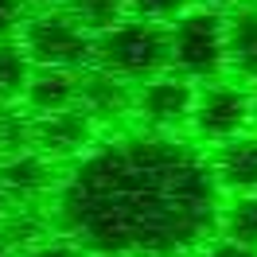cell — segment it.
I'll return each mask as SVG.
<instances>
[{
    "instance_id": "6da1fadb",
    "label": "cell",
    "mask_w": 257,
    "mask_h": 257,
    "mask_svg": "<svg viewBox=\"0 0 257 257\" xmlns=\"http://www.w3.org/2000/svg\"><path fill=\"white\" fill-rule=\"evenodd\" d=\"M222 199L191 133L128 128L63 164L47 214L90 257H195L218 234Z\"/></svg>"
},
{
    "instance_id": "7a4b0ae2",
    "label": "cell",
    "mask_w": 257,
    "mask_h": 257,
    "mask_svg": "<svg viewBox=\"0 0 257 257\" xmlns=\"http://www.w3.org/2000/svg\"><path fill=\"white\" fill-rule=\"evenodd\" d=\"M94 66L121 82H148L172 70V32L164 24L125 16L94 35Z\"/></svg>"
},
{
    "instance_id": "3957f363",
    "label": "cell",
    "mask_w": 257,
    "mask_h": 257,
    "mask_svg": "<svg viewBox=\"0 0 257 257\" xmlns=\"http://www.w3.org/2000/svg\"><path fill=\"white\" fill-rule=\"evenodd\" d=\"M20 43L35 66H51V70L94 66V32L82 28L66 8H32L20 32Z\"/></svg>"
},
{
    "instance_id": "277c9868",
    "label": "cell",
    "mask_w": 257,
    "mask_h": 257,
    "mask_svg": "<svg viewBox=\"0 0 257 257\" xmlns=\"http://www.w3.org/2000/svg\"><path fill=\"white\" fill-rule=\"evenodd\" d=\"M172 32V70L191 82L226 74V12L195 4L168 28Z\"/></svg>"
},
{
    "instance_id": "5b68a950",
    "label": "cell",
    "mask_w": 257,
    "mask_h": 257,
    "mask_svg": "<svg viewBox=\"0 0 257 257\" xmlns=\"http://www.w3.org/2000/svg\"><path fill=\"white\" fill-rule=\"evenodd\" d=\"M249 113H253V90L245 82L222 74V78L199 82L187 133L207 148L222 145V141L238 137V133H249Z\"/></svg>"
},
{
    "instance_id": "8992f818",
    "label": "cell",
    "mask_w": 257,
    "mask_h": 257,
    "mask_svg": "<svg viewBox=\"0 0 257 257\" xmlns=\"http://www.w3.org/2000/svg\"><path fill=\"white\" fill-rule=\"evenodd\" d=\"M195 90H199V82L183 78L176 70H164L148 82H137L128 125L145 128V133H172V137L187 133L195 109Z\"/></svg>"
},
{
    "instance_id": "52a82bcc",
    "label": "cell",
    "mask_w": 257,
    "mask_h": 257,
    "mask_svg": "<svg viewBox=\"0 0 257 257\" xmlns=\"http://www.w3.org/2000/svg\"><path fill=\"white\" fill-rule=\"evenodd\" d=\"M210 172L222 195H257V133H238L222 145H210Z\"/></svg>"
},
{
    "instance_id": "ba28073f",
    "label": "cell",
    "mask_w": 257,
    "mask_h": 257,
    "mask_svg": "<svg viewBox=\"0 0 257 257\" xmlns=\"http://www.w3.org/2000/svg\"><path fill=\"white\" fill-rule=\"evenodd\" d=\"M82 74L86 70H51V66H35L32 86L24 94V109L32 117H51V113L82 109Z\"/></svg>"
},
{
    "instance_id": "9c48e42d",
    "label": "cell",
    "mask_w": 257,
    "mask_h": 257,
    "mask_svg": "<svg viewBox=\"0 0 257 257\" xmlns=\"http://www.w3.org/2000/svg\"><path fill=\"white\" fill-rule=\"evenodd\" d=\"M226 74L257 86V4L241 0L226 12Z\"/></svg>"
},
{
    "instance_id": "30bf717a",
    "label": "cell",
    "mask_w": 257,
    "mask_h": 257,
    "mask_svg": "<svg viewBox=\"0 0 257 257\" xmlns=\"http://www.w3.org/2000/svg\"><path fill=\"white\" fill-rule=\"evenodd\" d=\"M35 63L20 39H0V105H20L32 86Z\"/></svg>"
},
{
    "instance_id": "8fae6325",
    "label": "cell",
    "mask_w": 257,
    "mask_h": 257,
    "mask_svg": "<svg viewBox=\"0 0 257 257\" xmlns=\"http://www.w3.org/2000/svg\"><path fill=\"white\" fill-rule=\"evenodd\" d=\"M218 234L257 245V195H226L218 210Z\"/></svg>"
},
{
    "instance_id": "7c38bea8",
    "label": "cell",
    "mask_w": 257,
    "mask_h": 257,
    "mask_svg": "<svg viewBox=\"0 0 257 257\" xmlns=\"http://www.w3.org/2000/svg\"><path fill=\"white\" fill-rule=\"evenodd\" d=\"M70 16L78 20L82 28H90V32H105V28H113L117 20H125V0H66L63 4Z\"/></svg>"
},
{
    "instance_id": "4fadbf2b",
    "label": "cell",
    "mask_w": 257,
    "mask_h": 257,
    "mask_svg": "<svg viewBox=\"0 0 257 257\" xmlns=\"http://www.w3.org/2000/svg\"><path fill=\"white\" fill-rule=\"evenodd\" d=\"M28 145H32V117H28V109L20 113L16 105H0V164Z\"/></svg>"
},
{
    "instance_id": "5bb4252c",
    "label": "cell",
    "mask_w": 257,
    "mask_h": 257,
    "mask_svg": "<svg viewBox=\"0 0 257 257\" xmlns=\"http://www.w3.org/2000/svg\"><path fill=\"white\" fill-rule=\"evenodd\" d=\"M187 8H195V0H125L128 16L148 20V24H164V28H172Z\"/></svg>"
},
{
    "instance_id": "9a60e30c",
    "label": "cell",
    "mask_w": 257,
    "mask_h": 257,
    "mask_svg": "<svg viewBox=\"0 0 257 257\" xmlns=\"http://www.w3.org/2000/svg\"><path fill=\"white\" fill-rule=\"evenodd\" d=\"M16 257H90V253L70 234L51 230V234H43V238H35V241H24L16 249Z\"/></svg>"
},
{
    "instance_id": "2e32d148",
    "label": "cell",
    "mask_w": 257,
    "mask_h": 257,
    "mask_svg": "<svg viewBox=\"0 0 257 257\" xmlns=\"http://www.w3.org/2000/svg\"><path fill=\"white\" fill-rule=\"evenodd\" d=\"M28 16H32L28 0H0V39H20Z\"/></svg>"
},
{
    "instance_id": "e0dca14e",
    "label": "cell",
    "mask_w": 257,
    "mask_h": 257,
    "mask_svg": "<svg viewBox=\"0 0 257 257\" xmlns=\"http://www.w3.org/2000/svg\"><path fill=\"white\" fill-rule=\"evenodd\" d=\"M195 257H257V245H245V241H234L226 234H214Z\"/></svg>"
},
{
    "instance_id": "ac0fdd59",
    "label": "cell",
    "mask_w": 257,
    "mask_h": 257,
    "mask_svg": "<svg viewBox=\"0 0 257 257\" xmlns=\"http://www.w3.org/2000/svg\"><path fill=\"white\" fill-rule=\"evenodd\" d=\"M195 4H203V8H218V12H230V8L241 4V0H195Z\"/></svg>"
},
{
    "instance_id": "d6986e66",
    "label": "cell",
    "mask_w": 257,
    "mask_h": 257,
    "mask_svg": "<svg viewBox=\"0 0 257 257\" xmlns=\"http://www.w3.org/2000/svg\"><path fill=\"white\" fill-rule=\"evenodd\" d=\"M16 249H20V245H16L12 238H8L4 230H0V257H16Z\"/></svg>"
},
{
    "instance_id": "ffe728a7",
    "label": "cell",
    "mask_w": 257,
    "mask_h": 257,
    "mask_svg": "<svg viewBox=\"0 0 257 257\" xmlns=\"http://www.w3.org/2000/svg\"><path fill=\"white\" fill-rule=\"evenodd\" d=\"M28 4H32V8H63L66 0H28Z\"/></svg>"
},
{
    "instance_id": "44dd1931",
    "label": "cell",
    "mask_w": 257,
    "mask_h": 257,
    "mask_svg": "<svg viewBox=\"0 0 257 257\" xmlns=\"http://www.w3.org/2000/svg\"><path fill=\"white\" fill-rule=\"evenodd\" d=\"M8 207H12V199H8V191H4V183H0V218L8 214Z\"/></svg>"
},
{
    "instance_id": "7402d4cb",
    "label": "cell",
    "mask_w": 257,
    "mask_h": 257,
    "mask_svg": "<svg viewBox=\"0 0 257 257\" xmlns=\"http://www.w3.org/2000/svg\"><path fill=\"white\" fill-rule=\"evenodd\" d=\"M249 90H253V113H249V128L257 133V86H249Z\"/></svg>"
},
{
    "instance_id": "603a6c76",
    "label": "cell",
    "mask_w": 257,
    "mask_h": 257,
    "mask_svg": "<svg viewBox=\"0 0 257 257\" xmlns=\"http://www.w3.org/2000/svg\"><path fill=\"white\" fill-rule=\"evenodd\" d=\"M253 4H257V0H253Z\"/></svg>"
}]
</instances>
